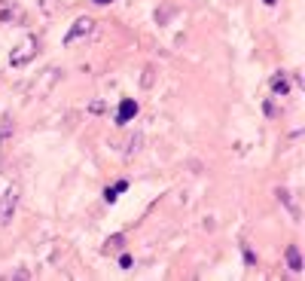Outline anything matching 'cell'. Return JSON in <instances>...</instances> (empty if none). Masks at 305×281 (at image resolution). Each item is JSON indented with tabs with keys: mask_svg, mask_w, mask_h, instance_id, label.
I'll return each mask as SVG.
<instances>
[{
	"mask_svg": "<svg viewBox=\"0 0 305 281\" xmlns=\"http://www.w3.org/2000/svg\"><path fill=\"white\" fill-rule=\"evenodd\" d=\"M34 58H37V40H34V37H25L13 52H9V64H13V67H21V64L34 61Z\"/></svg>",
	"mask_w": 305,
	"mask_h": 281,
	"instance_id": "1",
	"label": "cell"
},
{
	"mask_svg": "<svg viewBox=\"0 0 305 281\" xmlns=\"http://www.w3.org/2000/svg\"><path fill=\"white\" fill-rule=\"evenodd\" d=\"M16 208H18V187H9L3 196H0V226H9L16 217Z\"/></svg>",
	"mask_w": 305,
	"mask_h": 281,
	"instance_id": "2",
	"label": "cell"
},
{
	"mask_svg": "<svg viewBox=\"0 0 305 281\" xmlns=\"http://www.w3.org/2000/svg\"><path fill=\"white\" fill-rule=\"evenodd\" d=\"M92 31H95V21L89 19V16H83V19H76L73 25H71V31L64 34V43H67V46H73V43L80 40V37H89Z\"/></svg>",
	"mask_w": 305,
	"mask_h": 281,
	"instance_id": "3",
	"label": "cell"
},
{
	"mask_svg": "<svg viewBox=\"0 0 305 281\" xmlns=\"http://www.w3.org/2000/svg\"><path fill=\"white\" fill-rule=\"evenodd\" d=\"M134 116H138V101L134 98H126L119 104V110H116V126H126V122H131Z\"/></svg>",
	"mask_w": 305,
	"mask_h": 281,
	"instance_id": "4",
	"label": "cell"
},
{
	"mask_svg": "<svg viewBox=\"0 0 305 281\" xmlns=\"http://www.w3.org/2000/svg\"><path fill=\"white\" fill-rule=\"evenodd\" d=\"M287 266L293 269V272H302V251L296 248V244H290V248H287Z\"/></svg>",
	"mask_w": 305,
	"mask_h": 281,
	"instance_id": "5",
	"label": "cell"
},
{
	"mask_svg": "<svg viewBox=\"0 0 305 281\" xmlns=\"http://www.w3.org/2000/svg\"><path fill=\"white\" fill-rule=\"evenodd\" d=\"M272 92H275V95H287V92H290V83H287L284 74H275V76H272Z\"/></svg>",
	"mask_w": 305,
	"mask_h": 281,
	"instance_id": "6",
	"label": "cell"
},
{
	"mask_svg": "<svg viewBox=\"0 0 305 281\" xmlns=\"http://www.w3.org/2000/svg\"><path fill=\"white\" fill-rule=\"evenodd\" d=\"M177 13V6H171V3H165V6H159L156 9V21H159V25H168V21H171V16Z\"/></svg>",
	"mask_w": 305,
	"mask_h": 281,
	"instance_id": "7",
	"label": "cell"
},
{
	"mask_svg": "<svg viewBox=\"0 0 305 281\" xmlns=\"http://www.w3.org/2000/svg\"><path fill=\"white\" fill-rule=\"evenodd\" d=\"M278 199L284 202V205H287V211H290V214H293V217L299 220V208H296V202H293V196L287 193V189H278Z\"/></svg>",
	"mask_w": 305,
	"mask_h": 281,
	"instance_id": "8",
	"label": "cell"
},
{
	"mask_svg": "<svg viewBox=\"0 0 305 281\" xmlns=\"http://www.w3.org/2000/svg\"><path fill=\"white\" fill-rule=\"evenodd\" d=\"M126 189H128V184H126V181H119V184H113L107 193H104V199H107V202H116L122 193H126Z\"/></svg>",
	"mask_w": 305,
	"mask_h": 281,
	"instance_id": "9",
	"label": "cell"
},
{
	"mask_svg": "<svg viewBox=\"0 0 305 281\" xmlns=\"http://www.w3.org/2000/svg\"><path fill=\"white\" fill-rule=\"evenodd\" d=\"M138 150H141V134H131V138H128V147H126V156H134Z\"/></svg>",
	"mask_w": 305,
	"mask_h": 281,
	"instance_id": "10",
	"label": "cell"
},
{
	"mask_svg": "<svg viewBox=\"0 0 305 281\" xmlns=\"http://www.w3.org/2000/svg\"><path fill=\"white\" fill-rule=\"evenodd\" d=\"M9 134H13V119L3 116L0 119V138H9Z\"/></svg>",
	"mask_w": 305,
	"mask_h": 281,
	"instance_id": "11",
	"label": "cell"
},
{
	"mask_svg": "<svg viewBox=\"0 0 305 281\" xmlns=\"http://www.w3.org/2000/svg\"><path fill=\"white\" fill-rule=\"evenodd\" d=\"M122 244H126V239H122V235H113V239L107 242V248H104V251H119Z\"/></svg>",
	"mask_w": 305,
	"mask_h": 281,
	"instance_id": "12",
	"label": "cell"
},
{
	"mask_svg": "<svg viewBox=\"0 0 305 281\" xmlns=\"http://www.w3.org/2000/svg\"><path fill=\"white\" fill-rule=\"evenodd\" d=\"M241 251H244V263H247V266H256V257H253V251L247 248V244H244Z\"/></svg>",
	"mask_w": 305,
	"mask_h": 281,
	"instance_id": "13",
	"label": "cell"
},
{
	"mask_svg": "<svg viewBox=\"0 0 305 281\" xmlns=\"http://www.w3.org/2000/svg\"><path fill=\"white\" fill-rule=\"evenodd\" d=\"M141 83H144V89L153 86V67H146V71H144V80H141Z\"/></svg>",
	"mask_w": 305,
	"mask_h": 281,
	"instance_id": "14",
	"label": "cell"
},
{
	"mask_svg": "<svg viewBox=\"0 0 305 281\" xmlns=\"http://www.w3.org/2000/svg\"><path fill=\"white\" fill-rule=\"evenodd\" d=\"M119 266H122V269H131V266H134V260H131L128 254H122V257H119Z\"/></svg>",
	"mask_w": 305,
	"mask_h": 281,
	"instance_id": "15",
	"label": "cell"
},
{
	"mask_svg": "<svg viewBox=\"0 0 305 281\" xmlns=\"http://www.w3.org/2000/svg\"><path fill=\"white\" fill-rule=\"evenodd\" d=\"M263 110H266V116H275V107H272V101H266V104H263Z\"/></svg>",
	"mask_w": 305,
	"mask_h": 281,
	"instance_id": "16",
	"label": "cell"
},
{
	"mask_svg": "<svg viewBox=\"0 0 305 281\" xmlns=\"http://www.w3.org/2000/svg\"><path fill=\"white\" fill-rule=\"evenodd\" d=\"M95 3H98V6H107V3H113V0H95Z\"/></svg>",
	"mask_w": 305,
	"mask_h": 281,
	"instance_id": "17",
	"label": "cell"
},
{
	"mask_svg": "<svg viewBox=\"0 0 305 281\" xmlns=\"http://www.w3.org/2000/svg\"><path fill=\"white\" fill-rule=\"evenodd\" d=\"M263 3H266V6H275V3H278V0H263Z\"/></svg>",
	"mask_w": 305,
	"mask_h": 281,
	"instance_id": "18",
	"label": "cell"
}]
</instances>
